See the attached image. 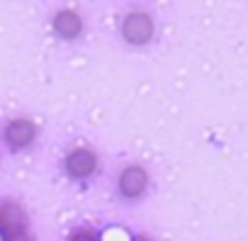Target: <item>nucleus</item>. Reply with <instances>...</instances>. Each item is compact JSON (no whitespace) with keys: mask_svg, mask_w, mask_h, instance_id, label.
Masks as SVG:
<instances>
[{"mask_svg":"<svg viewBox=\"0 0 248 241\" xmlns=\"http://www.w3.org/2000/svg\"><path fill=\"white\" fill-rule=\"evenodd\" d=\"M0 231H3V241H30L25 209L13 200L0 202Z\"/></svg>","mask_w":248,"mask_h":241,"instance_id":"nucleus-1","label":"nucleus"},{"mask_svg":"<svg viewBox=\"0 0 248 241\" xmlns=\"http://www.w3.org/2000/svg\"><path fill=\"white\" fill-rule=\"evenodd\" d=\"M154 37V22L144 13H134L124 20V39L132 44H146Z\"/></svg>","mask_w":248,"mask_h":241,"instance_id":"nucleus-2","label":"nucleus"},{"mask_svg":"<svg viewBox=\"0 0 248 241\" xmlns=\"http://www.w3.org/2000/svg\"><path fill=\"white\" fill-rule=\"evenodd\" d=\"M95 166H97V159L88 151V149H78L73 151L68 159H66V168L73 178H88L95 173Z\"/></svg>","mask_w":248,"mask_h":241,"instance_id":"nucleus-3","label":"nucleus"},{"mask_svg":"<svg viewBox=\"0 0 248 241\" xmlns=\"http://www.w3.org/2000/svg\"><path fill=\"white\" fill-rule=\"evenodd\" d=\"M146 180H149V178H146L144 168H139V166H129L127 171L119 176V190H122V195H127V197H137V195L144 193Z\"/></svg>","mask_w":248,"mask_h":241,"instance_id":"nucleus-4","label":"nucleus"},{"mask_svg":"<svg viewBox=\"0 0 248 241\" xmlns=\"http://www.w3.org/2000/svg\"><path fill=\"white\" fill-rule=\"evenodd\" d=\"M34 132L37 129H34V125L30 122V119H15V122H10L8 129H5V139L13 149H22L34 139Z\"/></svg>","mask_w":248,"mask_h":241,"instance_id":"nucleus-5","label":"nucleus"},{"mask_svg":"<svg viewBox=\"0 0 248 241\" xmlns=\"http://www.w3.org/2000/svg\"><path fill=\"white\" fill-rule=\"evenodd\" d=\"M54 27H56V32H59L61 37L73 39V37L80 32V17H78L73 10H63V13H59V15H56Z\"/></svg>","mask_w":248,"mask_h":241,"instance_id":"nucleus-6","label":"nucleus"},{"mask_svg":"<svg viewBox=\"0 0 248 241\" xmlns=\"http://www.w3.org/2000/svg\"><path fill=\"white\" fill-rule=\"evenodd\" d=\"M71 241H97V239H95V234H93V231L80 229V231H76V234L71 236Z\"/></svg>","mask_w":248,"mask_h":241,"instance_id":"nucleus-7","label":"nucleus"}]
</instances>
